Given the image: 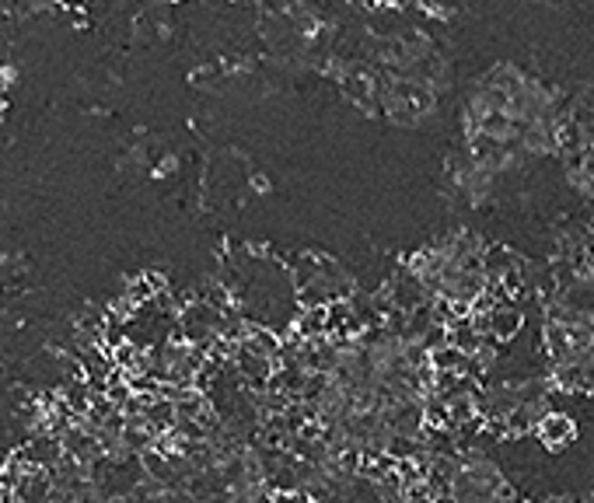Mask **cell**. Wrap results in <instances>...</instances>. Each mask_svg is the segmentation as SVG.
<instances>
[{
    "label": "cell",
    "instance_id": "1",
    "mask_svg": "<svg viewBox=\"0 0 594 503\" xmlns=\"http://www.w3.org/2000/svg\"><path fill=\"white\" fill-rule=\"evenodd\" d=\"M535 437L546 444V448H563V444H570L573 437H577V427H573V419L567 412H546L539 423H535Z\"/></svg>",
    "mask_w": 594,
    "mask_h": 503
}]
</instances>
